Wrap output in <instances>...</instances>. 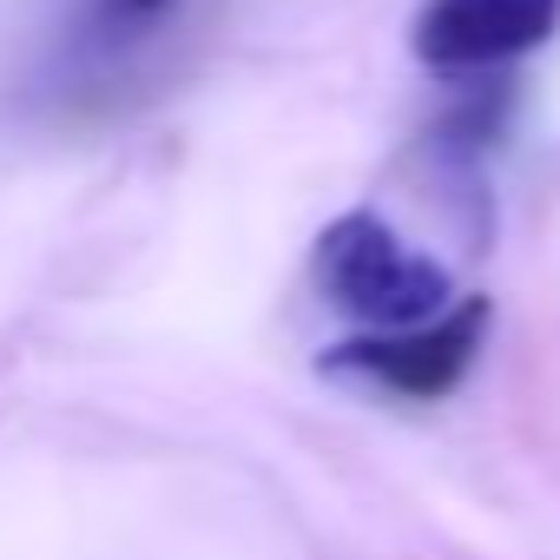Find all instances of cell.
I'll return each instance as SVG.
<instances>
[{"instance_id":"cell-3","label":"cell","mask_w":560,"mask_h":560,"mask_svg":"<svg viewBox=\"0 0 560 560\" xmlns=\"http://www.w3.org/2000/svg\"><path fill=\"white\" fill-rule=\"evenodd\" d=\"M553 27H560V0H422L409 54L429 73H488L547 47Z\"/></svg>"},{"instance_id":"cell-2","label":"cell","mask_w":560,"mask_h":560,"mask_svg":"<svg viewBox=\"0 0 560 560\" xmlns=\"http://www.w3.org/2000/svg\"><path fill=\"white\" fill-rule=\"evenodd\" d=\"M488 324H494V304L488 298H455V311H442L435 324L343 337L337 350H324V370L330 376L376 383V389L409 396V402H442L475 370V357L488 343Z\"/></svg>"},{"instance_id":"cell-1","label":"cell","mask_w":560,"mask_h":560,"mask_svg":"<svg viewBox=\"0 0 560 560\" xmlns=\"http://www.w3.org/2000/svg\"><path fill=\"white\" fill-rule=\"evenodd\" d=\"M311 277L330 311H343L363 330H416L455 311L448 270L422 250H409L376 211H343L317 231Z\"/></svg>"},{"instance_id":"cell-4","label":"cell","mask_w":560,"mask_h":560,"mask_svg":"<svg viewBox=\"0 0 560 560\" xmlns=\"http://www.w3.org/2000/svg\"><path fill=\"white\" fill-rule=\"evenodd\" d=\"M172 8H178V0H93V27L113 34V40H126V34L152 27V21L172 14Z\"/></svg>"}]
</instances>
